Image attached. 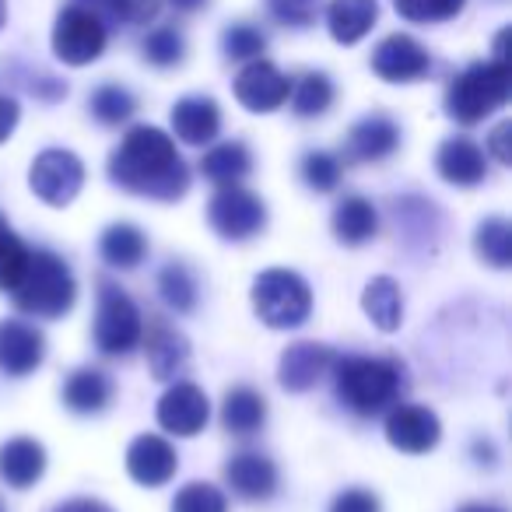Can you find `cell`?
Here are the masks:
<instances>
[{
    "label": "cell",
    "instance_id": "cell-1",
    "mask_svg": "<svg viewBox=\"0 0 512 512\" xmlns=\"http://www.w3.org/2000/svg\"><path fill=\"white\" fill-rule=\"evenodd\" d=\"M109 179L120 190L162 200V204H176L190 190V169L176 151V141L148 123L130 127L116 144V151L109 155Z\"/></svg>",
    "mask_w": 512,
    "mask_h": 512
},
{
    "label": "cell",
    "instance_id": "cell-2",
    "mask_svg": "<svg viewBox=\"0 0 512 512\" xmlns=\"http://www.w3.org/2000/svg\"><path fill=\"white\" fill-rule=\"evenodd\" d=\"M334 393L351 414L358 418H379L386 414L404 393V365L397 358L376 355H337L334 369Z\"/></svg>",
    "mask_w": 512,
    "mask_h": 512
},
{
    "label": "cell",
    "instance_id": "cell-3",
    "mask_svg": "<svg viewBox=\"0 0 512 512\" xmlns=\"http://www.w3.org/2000/svg\"><path fill=\"white\" fill-rule=\"evenodd\" d=\"M8 295L25 316L60 320L78 302V281H74L64 256L50 253V249H29V260H25L22 274Z\"/></svg>",
    "mask_w": 512,
    "mask_h": 512
},
{
    "label": "cell",
    "instance_id": "cell-4",
    "mask_svg": "<svg viewBox=\"0 0 512 512\" xmlns=\"http://www.w3.org/2000/svg\"><path fill=\"white\" fill-rule=\"evenodd\" d=\"M512 95L509 60H488L470 64L460 78H453L446 92V116L460 127L484 123L495 109H502Z\"/></svg>",
    "mask_w": 512,
    "mask_h": 512
},
{
    "label": "cell",
    "instance_id": "cell-5",
    "mask_svg": "<svg viewBox=\"0 0 512 512\" xmlns=\"http://www.w3.org/2000/svg\"><path fill=\"white\" fill-rule=\"evenodd\" d=\"M253 313L271 330H295L313 313V288L302 274L274 267L253 278Z\"/></svg>",
    "mask_w": 512,
    "mask_h": 512
},
{
    "label": "cell",
    "instance_id": "cell-6",
    "mask_svg": "<svg viewBox=\"0 0 512 512\" xmlns=\"http://www.w3.org/2000/svg\"><path fill=\"white\" fill-rule=\"evenodd\" d=\"M144 316L137 302L113 285L109 278L99 281V299H95V348L106 358H123L141 348Z\"/></svg>",
    "mask_w": 512,
    "mask_h": 512
},
{
    "label": "cell",
    "instance_id": "cell-7",
    "mask_svg": "<svg viewBox=\"0 0 512 512\" xmlns=\"http://www.w3.org/2000/svg\"><path fill=\"white\" fill-rule=\"evenodd\" d=\"M109 29L99 15H92L81 4H67L53 25V53L67 67H85L106 53Z\"/></svg>",
    "mask_w": 512,
    "mask_h": 512
},
{
    "label": "cell",
    "instance_id": "cell-8",
    "mask_svg": "<svg viewBox=\"0 0 512 512\" xmlns=\"http://www.w3.org/2000/svg\"><path fill=\"white\" fill-rule=\"evenodd\" d=\"M207 221L225 242H246L267 228V204L246 186H218L207 200Z\"/></svg>",
    "mask_w": 512,
    "mask_h": 512
},
{
    "label": "cell",
    "instance_id": "cell-9",
    "mask_svg": "<svg viewBox=\"0 0 512 512\" xmlns=\"http://www.w3.org/2000/svg\"><path fill=\"white\" fill-rule=\"evenodd\" d=\"M29 186L43 204L67 207L78 200L81 186H85V165L74 151L67 148H46L36 155L29 169Z\"/></svg>",
    "mask_w": 512,
    "mask_h": 512
},
{
    "label": "cell",
    "instance_id": "cell-10",
    "mask_svg": "<svg viewBox=\"0 0 512 512\" xmlns=\"http://www.w3.org/2000/svg\"><path fill=\"white\" fill-rule=\"evenodd\" d=\"M386 442L400 453H411V456H421V453H432L442 439V421L435 411L421 404H393L386 411Z\"/></svg>",
    "mask_w": 512,
    "mask_h": 512
},
{
    "label": "cell",
    "instance_id": "cell-11",
    "mask_svg": "<svg viewBox=\"0 0 512 512\" xmlns=\"http://www.w3.org/2000/svg\"><path fill=\"white\" fill-rule=\"evenodd\" d=\"M207 418H211V400L197 383H172L155 407V421L169 435H179V439L200 435Z\"/></svg>",
    "mask_w": 512,
    "mask_h": 512
},
{
    "label": "cell",
    "instance_id": "cell-12",
    "mask_svg": "<svg viewBox=\"0 0 512 512\" xmlns=\"http://www.w3.org/2000/svg\"><path fill=\"white\" fill-rule=\"evenodd\" d=\"M288 92H292V81L264 57L249 60L235 78V99L249 113H274L288 102Z\"/></svg>",
    "mask_w": 512,
    "mask_h": 512
},
{
    "label": "cell",
    "instance_id": "cell-13",
    "mask_svg": "<svg viewBox=\"0 0 512 512\" xmlns=\"http://www.w3.org/2000/svg\"><path fill=\"white\" fill-rule=\"evenodd\" d=\"M337 362V351L327 348V344H316V341H299V344H288L285 355L278 362V383L281 390L288 393H309L313 386H320L323 379L330 376Z\"/></svg>",
    "mask_w": 512,
    "mask_h": 512
},
{
    "label": "cell",
    "instance_id": "cell-14",
    "mask_svg": "<svg viewBox=\"0 0 512 512\" xmlns=\"http://www.w3.org/2000/svg\"><path fill=\"white\" fill-rule=\"evenodd\" d=\"M372 71L376 78L390 81V85H407V81H421L432 71V57L414 36H386L383 43L372 50Z\"/></svg>",
    "mask_w": 512,
    "mask_h": 512
},
{
    "label": "cell",
    "instance_id": "cell-15",
    "mask_svg": "<svg viewBox=\"0 0 512 512\" xmlns=\"http://www.w3.org/2000/svg\"><path fill=\"white\" fill-rule=\"evenodd\" d=\"M144 355H148V369L158 383H176L190 369V341L183 330L169 327L165 320H151L148 330L141 334Z\"/></svg>",
    "mask_w": 512,
    "mask_h": 512
},
{
    "label": "cell",
    "instance_id": "cell-16",
    "mask_svg": "<svg viewBox=\"0 0 512 512\" xmlns=\"http://www.w3.org/2000/svg\"><path fill=\"white\" fill-rule=\"evenodd\" d=\"M46 337L25 320H0V372L4 376H29L43 365Z\"/></svg>",
    "mask_w": 512,
    "mask_h": 512
},
{
    "label": "cell",
    "instance_id": "cell-17",
    "mask_svg": "<svg viewBox=\"0 0 512 512\" xmlns=\"http://www.w3.org/2000/svg\"><path fill=\"white\" fill-rule=\"evenodd\" d=\"M179 456L162 435H137L127 446V474L144 488H165L176 477Z\"/></svg>",
    "mask_w": 512,
    "mask_h": 512
},
{
    "label": "cell",
    "instance_id": "cell-18",
    "mask_svg": "<svg viewBox=\"0 0 512 512\" xmlns=\"http://www.w3.org/2000/svg\"><path fill=\"white\" fill-rule=\"evenodd\" d=\"M278 467H274L271 456L253 453V449H242L232 460L225 463V484L246 502H267V498L278 495Z\"/></svg>",
    "mask_w": 512,
    "mask_h": 512
},
{
    "label": "cell",
    "instance_id": "cell-19",
    "mask_svg": "<svg viewBox=\"0 0 512 512\" xmlns=\"http://www.w3.org/2000/svg\"><path fill=\"white\" fill-rule=\"evenodd\" d=\"M435 169L453 186H477L488 179V155L470 137H446L435 155Z\"/></svg>",
    "mask_w": 512,
    "mask_h": 512
},
{
    "label": "cell",
    "instance_id": "cell-20",
    "mask_svg": "<svg viewBox=\"0 0 512 512\" xmlns=\"http://www.w3.org/2000/svg\"><path fill=\"white\" fill-rule=\"evenodd\" d=\"M172 134L183 144L204 148L221 134V109L207 95H186L172 106Z\"/></svg>",
    "mask_w": 512,
    "mask_h": 512
},
{
    "label": "cell",
    "instance_id": "cell-21",
    "mask_svg": "<svg viewBox=\"0 0 512 512\" xmlns=\"http://www.w3.org/2000/svg\"><path fill=\"white\" fill-rule=\"evenodd\" d=\"M400 144V127L390 120V116L376 113V116H362V120L351 127L348 134V151L351 162H383L397 151Z\"/></svg>",
    "mask_w": 512,
    "mask_h": 512
},
{
    "label": "cell",
    "instance_id": "cell-22",
    "mask_svg": "<svg viewBox=\"0 0 512 512\" xmlns=\"http://www.w3.org/2000/svg\"><path fill=\"white\" fill-rule=\"evenodd\" d=\"M46 474V449L43 442L18 435L0 446V481L15 491H25Z\"/></svg>",
    "mask_w": 512,
    "mask_h": 512
},
{
    "label": "cell",
    "instance_id": "cell-23",
    "mask_svg": "<svg viewBox=\"0 0 512 512\" xmlns=\"http://www.w3.org/2000/svg\"><path fill=\"white\" fill-rule=\"evenodd\" d=\"M330 228H334V239L341 242V246H351V249L365 246V242H372L379 232L376 204H372L369 197H358V193L337 200L334 214H330Z\"/></svg>",
    "mask_w": 512,
    "mask_h": 512
},
{
    "label": "cell",
    "instance_id": "cell-24",
    "mask_svg": "<svg viewBox=\"0 0 512 512\" xmlns=\"http://www.w3.org/2000/svg\"><path fill=\"white\" fill-rule=\"evenodd\" d=\"M267 421V400L260 390L253 386H232L225 393V404H221V425L225 432L239 435V439H249L264 428Z\"/></svg>",
    "mask_w": 512,
    "mask_h": 512
},
{
    "label": "cell",
    "instance_id": "cell-25",
    "mask_svg": "<svg viewBox=\"0 0 512 512\" xmlns=\"http://www.w3.org/2000/svg\"><path fill=\"white\" fill-rule=\"evenodd\" d=\"M113 379L102 369H78L64 383V404L74 414H102L113 404Z\"/></svg>",
    "mask_w": 512,
    "mask_h": 512
},
{
    "label": "cell",
    "instance_id": "cell-26",
    "mask_svg": "<svg viewBox=\"0 0 512 512\" xmlns=\"http://www.w3.org/2000/svg\"><path fill=\"white\" fill-rule=\"evenodd\" d=\"M379 18L376 0H330L327 4V29L341 46H355L372 32Z\"/></svg>",
    "mask_w": 512,
    "mask_h": 512
},
{
    "label": "cell",
    "instance_id": "cell-27",
    "mask_svg": "<svg viewBox=\"0 0 512 512\" xmlns=\"http://www.w3.org/2000/svg\"><path fill=\"white\" fill-rule=\"evenodd\" d=\"M362 309L372 320V327L383 330V334H397L404 327V295H400V285L386 274L372 278L362 292Z\"/></svg>",
    "mask_w": 512,
    "mask_h": 512
},
{
    "label": "cell",
    "instance_id": "cell-28",
    "mask_svg": "<svg viewBox=\"0 0 512 512\" xmlns=\"http://www.w3.org/2000/svg\"><path fill=\"white\" fill-rule=\"evenodd\" d=\"M99 256L116 271H134L148 256V235L137 225H130V221H113L99 235Z\"/></svg>",
    "mask_w": 512,
    "mask_h": 512
},
{
    "label": "cell",
    "instance_id": "cell-29",
    "mask_svg": "<svg viewBox=\"0 0 512 512\" xmlns=\"http://www.w3.org/2000/svg\"><path fill=\"white\" fill-rule=\"evenodd\" d=\"M200 172L214 186H239L253 172V155L242 141H221L200 158Z\"/></svg>",
    "mask_w": 512,
    "mask_h": 512
},
{
    "label": "cell",
    "instance_id": "cell-30",
    "mask_svg": "<svg viewBox=\"0 0 512 512\" xmlns=\"http://www.w3.org/2000/svg\"><path fill=\"white\" fill-rule=\"evenodd\" d=\"M158 295H162V302L172 313H179V316L193 313L200 302L197 274L186 264H179V260H172V264H165L162 271H158Z\"/></svg>",
    "mask_w": 512,
    "mask_h": 512
},
{
    "label": "cell",
    "instance_id": "cell-31",
    "mask_svg": "<svg viewBox=\"0 0 512 512\" xmlns=\"http://www.w3.org/2000/svg\"><path fill=\"white\" fill-rule=\"evenodd\" d=\"M81 4L92 15H99L109 25H123V29H137V25H148L162 11V0H71Z\"/></svg>",
    "mask_w": 512,
    "mask_h": 512
},
{
    "label": "cell",
    "instance_id": "cell-32",
    "mask_svg": "<svg viewBox=\"0 0 512 512\" xmlns=\"http://www.w3.org/2000/svg\"><path fill=\"white\" fill-rule=\"evenodd\" d=\"M334 81H330V74L323 71H309L302 74L299 81L292 85V92H288V99H292V113L302 116V120H313V116H323L330 106H334Z\"/></svg>",
    "mask_w": 512,
    "mask_h": 512
},
{
    "label": "cell",
    "instance_id": "cell-33",
    "mask_svg": "<svg viewBox=\"0 0 512 512\" xmlns=\"http://www.w3.org/2000/svg\"><path fill=\"white\" fill-rule=\"evenodd\" d=\"M474 249L484 264L505 271L512 267V225L505 218H488L477 225L474 232Z\"/></svg>",
    "mask_w": 512,
    "mask_h": 512
},
{
    "label": "cell",
    "instance_id": "cell-34",
    "mask_svg": "<svg viewBox=\"0 0 512 512\" xmlns=\"http://www.w3.org/2000/svg\"><path fill=\"white\" fill-rule=\"evenodd\" d=\"M141 53H144V60H148L151 67L165 71V67L183 64L186 39H183V32H179L176 25H158V29H151L148 36H144Z\"/></svg>",
    "mask_w": 512,
    "mask_h": 512
},
{
    "label": "cell",
    "instance_id": "cell-35",
    "mask_svg": "<svg viewBox=\"0 0 512 512\" xmlns=\"http://www.w3.org/2000/svg\"><path fill=\"white\" fill-rule=\"evenodd\" d=\"M88 109H92V116L102 127H120V123H127L137 113V99L120 85H102L92 92Z\"/></svg>",
    "mask_w": 512,
    "mask_h": 512
},
{
    "label": "cell",
    "instance_id": "cell-36",
    "mask_svg": "<svg viewBox=\"0 0 512 512\" xmlns=\"http://www.w3.org/2000/svg\"><path fill=\"white\" fill-rule=\"evenodd\" d=\"M341 172H344L341 158L330 155V151H309V155L299 162L302 183L316 193H334L337 186H341Z\"/></svg>",
    "mask_w": 512,
    "mask_h": 512
},
{
    "label": "cell",
    "instance_id": "cell-37",
    "mask_svg": "<svg viewBox=\"0 0 512 512\" xmlns=\"http://www.w3.org/2000/svg\"><path fill=\"white\" fill-rule=\"evenodd\" d=\"M25 260H29V246L15 235V228L8 225V218L0 214V292L8 295L11 285L22 274Z\"/></svg>",
    "mask_w": 512,
    "mask_h": 512
},
{
    "label": "cell",
    "instance_id": "cell-38",
    "mask_svg": "<svg viewBox=\"0 0 512 512\" xmlns=\"http://www.w3.org/2000/svg\"><path fill=\"white\" fill-rule=\"evenodd\" d=\"M172 512H228V498L211 481H190L176 491Z\"/></svg>",
    "mask_w": 512,
    "mask_h": 512
},
{
    "label": "cell",
    "instance_id": "cell-39",
    "mask_svg": "<svg viewBox=\"0 0 512 512\" xmlns=\"http://www.w3.org/2000/svg\"><path fill=\"white\" fill-rule=\"evenodd\" d=\"M221 50H225L228 60H242V64H249V60L264 57L267 50V36L256 25H228L225 36H221Z\"/></svg>",
    "mask_w": 512,
    "mask_h": 512
},
{
    "label": "cell",
    "instance_id": "cell-40",
    "mask_svg": "<svg viewBox=\"0 0 512 512\" xmlns=\"http://www.w3.org/2000/svg\"><path fill=\"white\" fill-rule=\"evenodd\" d=\"M467 0H393V8L400 11V18L418 25H432V22H449L463 11Z\"/></svg>",
    "mask_w": 512,
    "mask_h": 512
},
{
    "label": "cell",
    "instance_id": "cell-41",
    "mask_svg": "<svg viewBox=\"0 0 512 512\" xmlns=\"http://www.w3.org/2000/svg\"><path fill=\"white\" fill-rule=\"evenodd\" d=\"M267 11L278 25L309 29L320 18V0H267Z\"/></svg>",
    "mask_w": 512,
    "mask_h": 512
},
{
    "label": "cell",
    "instance_id": "cell-42",
    "mask_svg": "<svg viewBox=\"0 0 512 512\" xmlns=\"http://www.w3.org/2000/svg\"><path fill=\"white\" fill-rule=\"evenodd\" d=\"M330 512H383L379 498L365 488H344L341 495L330 502Z\"/></svg>",
    "mask_w": 512,
    "mask_h": 512
},
{
    "label": "cell",
    "instance_id": "cell-43",
    "mask_svg": "<svg viewBox=\"0 0 512 512\" xmlns=\"http://www.w3.org/2000/svg\"><path fill=\"white\" fill-rule=\"evenodd\" d=\"M509 134H512V123H509V120H502L495 130H491V137H488V151L495 155V162H498V165H512V144H509Z\"/></svg>",
    "mask_w": 512,
    "mask_h": 512
},
{
    "label": "cell",
    "instance_id": "cell-44",
    "mask_svg": "<svg viewBox=\"0 0 512 512\" xmlns=\"http://www.w3.org/2000/svg\"><path fill=\"white\" fill-rule=\"evenodd\" d=\"M18 120H22V109H18V102L11 99V95H0V144L15 134Z\"/></svg>",
    "mask_w": 512,
    "mask_h": 512
},
{
    "label": "cell",
    "instance_id": "cell-45",
    "mask_svg": "<svg viewBox=\"0 0 512 512\" xmlns=\"http://www.w3.org/2000/svg\"><path fill=\"white\" fill-rule=\"evenodd\" d=\"M53 512H113L106 502H99V498H71V502L57 505Z\"/></svg>",
    "mask_w": 512,
    "mask_h": 512
},
{
    "label": "cell",
    "instance_id": "cell-46",
    "mask_svg": "<svg viewBox=\"0 0 512 512\" xmlns=\"http://www.w3.org/2000/svg\"><path fill=\"white\" fill-rule=\"evenodd\" d=\"M172 8L176 11H183V15H193V11H200L207 4V0H169Z\"/></svg>",
    "mask_w": 512,
    "mask_h": 512
},
{
    "label": "cell",
    "instance_id": "cell-47",
    "mask_svg": "<svg viewBox=\"0 0 512 512\" xmlns=\"http://www.w3.org/2000/svg\"><path fill=\"white\" fill-rule=\"evenodd\" d=\"M456 512H505L502 505H491V502H467V505H460Z\"/></svg>",
    "mask_w": 512,
    "mask_h": 512
},
{
    "label": "cell",
    "instance_id": "cell-48",
    "mask_svg": "<svg viewBox=\"0 0 512 512\" xmlns=\"http://www.w3.org/2000/svg\"><path fill=\"white\" fill-rule=\"evenodd\" d=\"M4 22H8V0H0V29H4Z\"/></svg>",
    "mask_w": 512,
    "mask_h": 512
},
{
    "label": "cell",
    "instance_id": "cell-49",
    "mask_svg": "<svg viewBox=\"0 0 512 512\" xmlns=\"http://www.w3.org/2000/svg\"><path fill=\"white\" fill-rule=\"evenodd\" d=\"M0 512H4V509H0Z\"/></svg>",
    "mask_w": 512,
    "mask_h": 512
}]
</instances>
